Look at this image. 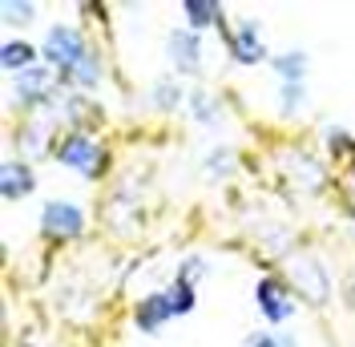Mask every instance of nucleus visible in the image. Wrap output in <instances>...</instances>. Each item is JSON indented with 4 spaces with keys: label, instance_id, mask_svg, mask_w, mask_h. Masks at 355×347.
<instances>
[{
    "label": "nucleus",
    "instance_id": "14",
    "mask_svg": "<svg viewBox=\"0 0 355 347\" xmlns=\"http://www.w3.org/2000/svg\"><path fill=\"white\" fill-rule=\"evenodd\" d=\"M186 105H190V117H194L198 126H218L222 121V101L210 89H190V93H186Z\"/></svg>",
    "mask_w": 355,
    "mask_h": 347
},
{
    "label": "nucleus",
    "instance_id": "10",
    "mask_svg": "<svg viewBox=\"0 0 355 347\" xmlns=\"http://www.w3.org/2000/svg\"><path fill=\"white\" fill-rule=\"evenodd\" d=\"M33 190H37L33 166L21 162V158H8V162L0 166V194H4V202H21V198H28Z\"/></svg>",
    "mask_w": 355,
    "mask_h": 347
},
{
    "label": "nucleus",
    "instance_id": "8",
    "mask_svg": "<svg viewBox=\"0 0 355 347\" xmlns=\"http://www.w3.org/2000/svg\"><path fill=\"white\" fill-rule=\"evenodd\" d=\"M170 319H174V307H170V295L166 291H150V295H141L133 303V327L141 335H157Z\"/></svg>",
    "mask_w": 355,
    "mask_h": 347
},
{
    "label": "nucleus",
    "instance_id": "4",
    "mask_svg": "<svg viewBox=\"0 0 355 347\" xmlns=\"http://www.w3.org/2000/svg\"><path fill=\"white\" fill-rule=\"evenodd\" d=\"M85 222L89 218L77 202L53 198V202H44V210H41V235L49 242H77L85 235Z\"/></svg>",
    "mask_w": 355,
    "mask_h": 347
},
{
    "label": "nucleus",
    "instance_id": "15",
    "mask_svg": "<svg viewBox=\"0 0 355 347\" xmlns=\"http://www.w3.org/2000/svg\"><path fill=\"white\" fill-rule=\"evenodd\" d=\"M150 101H154L157 113H174V109H182V101H186V89H182V81H178L174 73H166V77H157L154 81Z\"/></svg>",
    "mask_w": 355,
    "mask_h": 347
},
{
    "label": "nucleus",
    "instance_id": "18",
    "mask_svg": "<svg viewBox=\"0 0 355 347\" xmlns=\"http://www.w3.org/2000/svg\"><path fill=\"white\" fill-rule=\"evenodd\" d=\"M166 295H170V307H174V319L190 315V311L198 307V287L186 282V279H174L170 287H166Z\"/></svg>",
    "mask_w": 355,
    "mask_h": 347
},
{
    "label": "nucleus",
    "instance_id": "23",
    "mask_svg": "<svg viewBox=\"0 0 355 347\" xmlns=\"http://www.w3.org/2000/svg\"><path fill=\"white\" fill-rule=\"evenodd\" d=\"M243 347H283V344H279V335H270V331H250L243 339Z\"/></svg>",
    "mask_w": 355,
    "mask_h": 347
},
{
    "label": "nucleus",
    "instance_id": "25",
    "mask_svg": "<svg viewBox=\"0 0 355 347\" xmlns=\"http://www.w3.org/2000/svg\"><path fill=\"white\" fill-rule=\"evenodd\" d=\"M352 182H355V158H352Z\"/></svg>",
    "mask_w": 355,
    "mask_h": 347
},
{
    "label": "nucleus",
    "instance_id": "3",
    "mask_svg": "<svg viewBox=\"0 0 355 347\" xmlns=\"http://www.w3.org/2000/svg\"><path fill=\"white\" fill-rule=\"evenodd\" d=\"M287 287L307 299L311 307H323L331 299V275H327V262L315 259V255H299L287 262Z\"/></svg>",
    "mask_w": 355,
    "mask_h": 347
},
{
    "label": "nucleus",
    "instance_id": "13",
    "mask_svg": "<svg viewBox=\"0 0 355 347\" xmlns=\"http://www.w3.org/2000/svg\"><path fill=\"white\" fill-rule=\"evenodd\" d=\"M182 12H186V28H210V24H226V8H222L218 0H186L182 4Z\"/></svg>",
    "mask_w": 355,
    "mask_h": 347
},
{
    "label": "nucleus",
    "instance_id": "11",
    "mask_svg": "<svg viewBox=\"0 0 355 347\" xmlns=\"http://www.w3.org/2000/svg\"><path fill=\"white\" fill-rule=\"evenodd\" d=\"M270 69H275L279 85H307L311 57H307V49H287V53H275L270 57Z\"/></svg>",
    "mask_w": 355,
    "mask_h": 347
},
{
    "label": "nucleus",
    "instance_id": "9",
    "mask_svg": "<svg viewBox=\"0 0 355 347\" xmlns=\"http://www.w3.org/2000/svg\"><path fill=\"white\" fill-rule=\"evenodd\" d=\"M170 61H174L178 73L194 77L202 69V37L194 28H174L170 33Z\"/></svg>",
    "mask_w": 355,
    "mask_h": 347
},
{
    "label": "nucleus",
    "instance_id": "16",
    "mask_svg": "<svg viewBox=\"0 0 355 347\" xmlns=\"http://www.w3.org/2000/svg\"><path fill=\"white\" fill-rule=\"evenodd\" d=\"M65 85H73V93H93V89L101 85V57H97V49H89V57L69 73Z\"/></svg>",
    "mask_w": 355,
    "mask_h": 347
},
{
    "label": "nucleus",
    "instance_id": "2",
    "mask_svg": "<svg viewBox=\"0 0 355 347\" xmlns=\"http://www.w3.org/2000/svg\"><path fill=\"white\" fill-rule=\"evenodd\" d=\"M41 57H44V65L61 77V85H65L69 73H73V69H77V65L89 57L85 33H81V28H73V24H53V28L44 33Z\"/></svg>",
    "mask_w": 355,
    "mask_h": 347
},
{
    "label": "nucleus",
    "instance_id": "22",
    "mask_svg": "<svg viewBox=\"0 0 355 347\" xmlns=\"http://www.w3.org/2000/svg\"><path fill=\"white\" fill-rule=\"evenodd\" d=\"M202 275H206V259H202V255H190V259H182V266H178V279L198 282Z\"/></svg>",
    "mask_w": 355,
    "mask_h": 347
},
{
    "label": "nucleus",
    "instance_id": "19",
    "mask_svg": "<svg viewBox=\"0 0 355 347\" xmlns=\"http://www.w3.org/2000/svg\"><path fill=\"white\" fill-rule=\"evenodd\" d=\"M327 153L339 158V162H343V158L352 162L355 158V133L343 130V126H331V130H327Z\"/></svg>",
    "mask_w": 355,
    "mask_h": 347
},
{
    "label": "nucleus",
    "instance_id": "5",
    "mask_svg": "<svg viewBox=\"0 0 355 347\" xmlns=\"http://www.w3.org/2000/svg\"><path fill=\"white\" fill-rule=\"evenodd\" d=\"M57 93H61V77H57L49 65H33L28 73L17 77V85H12V101L33 113V109L57 105Z\"/></svg>",
    "mask_w": 355,
    "mask_h": 347
},
{
    "label": "nucleus",
    "instance_id": "12",
    "mask_svg": "<svg viewBox=\"0 0 355 347\" xmlns=\"http://www.w3.org/2000/svg\"><path fill=\"white\" fill-rule=\"evenodd\" d=\"M37 57H41V49L28 44V41H21V37H8V41L0 44V69L12 73V77L28 73V69L37 65Z\"/></svg>",
    "mask_w": 355,
    "mask_h": 347
},
{
    "label": "nucleus",
    "instance_id": "6",
    "mask_svg": "<svg viewBox=\"0 0 355 347\" xmlns=\"http://www.w3.org/2000/svg\"><path fill=\"white\" fill-rule=\"evenodd\" d=\"M222 37H226V53H230L234 65L254 69V65H263V61H270V53H266V44H263V28L254 21H239L234 28L222 24Z\"/></svg>",
    "mask_w": 355,
    "mask_h": 347
},
{
    "label": "nucleus",
    "instance_id": "7",
    "mask_svg": "<svg viewBox=\"0 0 355 347\" xmlns=\"http://www.w3.org/2000/svg\"><path fill=\"white\" fill-rule=\"evenodd\" d=\"M254 303L263 311L266 323H287L291 315H295V291L287 287V279H279V275H263V279L254 282Z\"/></svg>",
    "mask_w": 355,
    "mask_h": 347
},
{
    "label": "nucleus",
    "instance_id": "21",
    "mask_svg": "<svg viewBox=\"0 0 355 347\" xmlns=\"http://www.w3.org/2000/svg\"><path fill=\"white\" fill-rule=\"evenodd\" d=\"M0 21L4 24H33V17H37V4H21V0H4L0 4Z\"/></svg>",
    "mask_w": 355,
    "mask_h": 347
},
{
    "label": "nucleus",
    "instance_id": "1",
    "mask_svg": "<svg viewBox=\"0 0 355 347\" xmlns=\"http://www.w3.org/2000/svg\"><path fill=\"white\" fill-rule=\"evenodd\" d=\"M53 158H57L61 166H69V170H77L85 182H97V178H105V170H110V150H105V142L93 137V133L69 130L65 137H57Z\"/></svg>",
    "mask_w": 355,
    "mask_h": 347
},
{
    "label": "nucleus",
    "instance_id": "20",
    "mask_svg": "<svg viewBox=\"0 0 355 347\" xmlns=\"http://www.w3.org/2000/svg\"><path fill=\"white\" fill-rule=\"evenodd\" d=\"M307 105V85H279V109L295 117V113H303Z\"/></svg>",
    "mask_w": 355,
    "mask_h": 347
},
{
    "label": "nucleus",
    "instance_id": "17",
    "mask_svg": "<svg viewBox=\"0 0 355 347\" xmlns=\"http://www.w3.org/2000/svg\"><path fill=\"white\" fill-rule=\"evenodd\" d=\"M234 162H239V153L230 150V146H214V150L206 153L202 174H206L210 182H222V178H230V174H234Z\"/></svg>",
    "mask_w": 355,
    "mask_h": 347
},
{
    "label": "nucleus",
    "instance_id": "24",
    "mask_svg": "<svg viewBox=\"0 0 355 347\" xmlns=\"http://www.w3.org/2000/svg\"><path fill=\"white\" fill-rule=\"evenodd\" d=\"M279 344H283V347H295V339H291V335H279Z\"/></svg>",
    "mask_w": 355,
    "mask_h": 347
}]
</instances>
